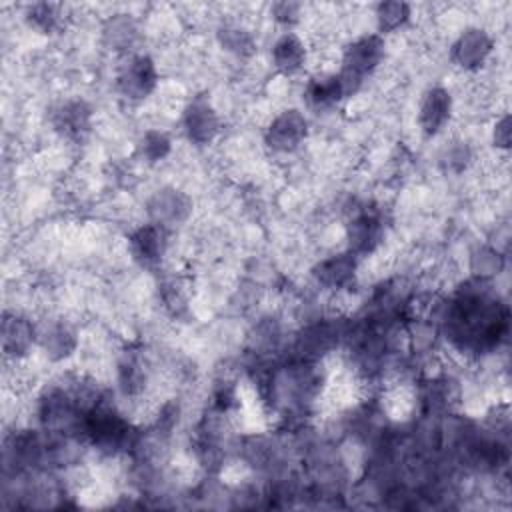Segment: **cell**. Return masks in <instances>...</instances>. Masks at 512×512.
<instances>
[{
  "mask_svg": "<svg viewBox=\"0 0 512 512\" xmlns=\"http://www.w3.org/2000/svg\"><path fill=\"white\" fill-rule=\"evenodd\" d=\"M90 118H92V110L82 100H68L60 104L52 116L56 130L68 138L82 136L90 126Z\"/></svg>",
  "mask_w": 512,
  "mask_h": 512,
  "instance_id": "obj_17",
  "label": "cell"
},
{
  "mask_svg": "<svg viewBox=\"0 0 512 512\" xmlns=\"http://www.w3.org/2000/svg\"><path fill=\"white\" fill-rule=\"evenodd\" d=\"M166 228L160 224H142L128 236V252L142 268H154L166 254Z\"/></svg>",
  "mask_w": 512,
  "mask_h": 512,
  "instance_id": "obj_8",
  "label": "cell"
},
{
  "mask_svg": "<svg viewBox=\"0 0 512 512\" xmlns=\"http://www.w3.org/2000/svg\"><path fill=\"white\" fill-rule=\"evenodd\" d=\"M504 266V258L498 250L482 246L478 248L472 256H470V268L476 274V278H484L488 280L490 276L498 274Z\"/></svg>",
  "mask_w": 512,
  "mask_h": 512,
  "instance_id": "obj_21",
  "label": "cell"
},
{
  "mask_svg": "<svg viewBox=\"0 0 512 512\" xmlns=\"http://www.w3.org/2000/svg\"><path fill=\"white\" fill-rule=\"evenodd\" d=\"M146 210L150 220L154 224H160L162 228L180 226L192 214V200L182 190L166 186L150 196Z\"/></svg>",
  "mask_w": 512,
  "mask_h": 512,
  "instance_id": "obj_4",
  "label": "cell"
},
{
  "mask_svg": "<svg viewBox=\"0 0 512 512\" xmlns=\"http://www.w3.org/2000/svg\"><path fill=\"white\" fill-rule=\"evenodd\" d=\"M356 256L352 252L332 254L314 266V278L328 290H344L354 282Z\"/></svg>",
  "mask_w": 512,
  "mask_h": 512,
  "instance_id": "obj_14",
  "label": "cell"
},
{
  "mask_svg": "<svg viewBox=\"0 0 512 512\" xmlns=\"http://www.w3.org/2000/svg\"><path fill=\"white\" fill-rule=\"evenodd\" d=\"M446 160H448V166L458 170L466 166V162L470 160V150L466 142H454L450 148H446Z\"/></svg>",
  "mask_w": 512,
  "mask_h": 512,
  "instance_id": "obj_23",
  "label": "cell"
},
{
  "mask_svg": "<svg viewBox=\"0 0 512 512\" xmlns=\"http://www.w3.org/2000/svg\"><path fill=\"white\" fill-rule=\"evenodd\" d=\"M340 328L330 320H316L302 328L296 338V352L300 360L314 362L332 352L340 340Z\"/></svg>",
  "mask_w": 512,
  "mask_h": 512,
  "instance_id": "obj_11",
  "label": "cell"
},
{
  "mask_svg": "<svg viewBox=\"0 0 512 512\" xmlns=\"http://www.w3.org/2000/svg\"><path fill=\"white\" fill-rule=\"evenodd\" d=\"M452 116V96L442 86H432L424 92L418 106V126L426 136L438 134Z\"/></svg>",
  "mask_w": 512,
  "mask_h": 512,
  "instance_id": "obj_12",
  "label": "cell"
},
{
  "mask_svg": "<svg viewBox=\"0 0 512 512\" xmlns=\"http://www.w3.org/2000/svg\"><path fill=\"white\" fill-rule=\"evenodd\" d=\"M348 252L358 256H368L376 252L384 240V222L376 210H362L346 224Z\"/></svg>",
  "mask_w": 512,
  "mask_h": 512,
  "instance_id": "obj_5",
  "label": "cell"
},
{
  "mask_svg": "<svg viewBox=\"0 0 512 512\" xmlns=\"http://www.w3.org/2000/svg\"><path fill=\"white\" fill-rule=\"evenodd\" d=\"M170 148L172 142L162 130H146L138 142V152L148 164L164 160L170 154Z\"/></svg>",
  "mask_w": 512,
  "mask_h": 512,
  "instance_id": "obj_18",
  "label": "cell"
},
{
  "mask_svg": "<svg viewBox=\"0 0 512 512\" xmlns=\"http://www.w3.org/2000/svg\"><path fill=\"white\" fill-rule=\"evenodd\" d=\"M308 136V120L296 110L288 108L278 112L264 130V142L272 152L290 154L302 146Z\"/></svg>",
  "mask_w": 512,
  "mask_h": 512,
  "instance_id": "obj_3",
  "label": "cell"
},
{
  "mask_svg": "<svg viewBox=\"0 0 512 512\" xmlns=\"http://www.w3.org/2000/svg\"><path fill=\"white\" fill-rule=\"evenodd\" d=\"M384 40L378 34H366L356 40H352L344 50L340 58V78L346 86V92L352 94L364 76L372 74L378 64L384 58Z\"/></svg>",
  "mask_w": 512,
  "mask_h": 512,
  "instance_id": "obj_2",
  "label": "cell"
},
{
  "mask_svg": "<svg viewBox=\"0 0 512 512\" xmlns=\"http://www.w3.org/2000/svg\"><path fill=\"white\" fill-rule=\"evenodd\" d=\"M304 96L314 108L334 106L340 98L348 96L346 86L338 72H318L312 76L304 88Z\"/></svg>",
  "mask_w": 512,
  "mask_h": 512,
  "instance_id": "obj_16",
  "label": "cell"
},
{
  "mask_svg": "<svg viewBox=\"0 0 512 512\" xmlns=\"http://www.w3.org/2000/svg\"><path fill=\"white\" fill-rule=\"evenodd\" d=\"M492 138H494V146H496V148L506 150V148L510 146V118H508V114H504V116H500V118L496 120Z\"/></svg>",
  "mask_w": 512,
  "mask_h": 512,
  "instance_id": "obj_24",
  "label": "cell"
},
{
  "mask_svg": "<svg viewBox=\"0 0 512 512\" xmlns=\"http://www.w3.org/2000/svg\"><path fill=\"white\" fill-rule=\"evenodd\" d=\"M38 342L36 326L18 312H4L2 318V352L8 360H22Z\"/></svg>",
  "mask_w": 512,
  "mask_h": 512,
  "instance_id": "obj_9",
  "label": "cell"
},
{
  "mask_svg": "<svg viewBox=\"0 0 512 512\" xmlns=\"http://www.w3.org/2000/svg\"><path fill=\"white\" fill-rule=\"evenodd\" d=\"M298 12H300V4H294V2H278L272 6L274 18L284 24L294 22L298 18Z\"/></svg>",
  "mask_w": 512,
  "mask_h": 512,
  "instance_id": "obj_25",
  "label": "cell"
},
{
  "mask_svg": "<svg viewBox=\"0 0 512 512\" xmlns=\"http://www.w3.org/2000/svg\"><path fill=\"white\" fill-rule=\"evenodd\" d=\"M220 44L236 56H250L254 52V38L250 36V32L234 24L220 30Z\"/></svg>",
  "mask_w": 512,
  "mask_h": 512,
  "instance_id": "obj_20",
  "label": "cell"
},
{
  "mask_svg": "<svg viewBox=\"0 0 512 512\" xmlns=\"http://www.w3.org/2000/svg\"><path fill=\"white\" fill-rule=\"evenodd\" d=\"M410 18V6L406 2H382L376 6V24L380 32H394Z\"/></svg>",
  "mask_w": 512,
  "mask_h": 512,
  "instance_id": "obj_19",
  "label": "cell"
},
{
  "mask_svg": "<svg viewBox=\"0 0 512 512\" xmlns=\"http://www.w3.org/2000/svg\"><path fill=\"white\" fill-rule=\"evenodd\" d=\"M490 52L492 38L482 28H466L450 48L452 62L466 72H474L480 66H484Z\"/></svg>",
  "mask_w": 512,
  "mask_h": 512,
  "instance_id": "obj_10",
  "label": "cell"
},
{
  "mask_svg": "<svg viewBox=\"0 0 512 512\" xmlns=\"http://www.w3.org/2000/svg\"><path fill=\"white\" fill-rule=\"evenodd\" d=\"M270 58H272V64L278 72H282L286 76H292V74L300 72L306 66L308 50H306V44L302 42L300 36H296L292 32H286L280 38H276V42L272 44Z\"/></svg>",
  "mask_w": 512,
  "mask_h": 512,
  "instance_id": "obj_15",
  "label": "cell"
},
{
  "mask_svg": "<svg viewBox=\"0 0 512 512\" xmlns=\"http://www.w3.org/2000/svg\"><path fill=\"white\" fill-rule=\"evenodd\" d=\"M158 84V70L150 56H132L118 74V88L130 100H142L154 92Z\"/></svg>",
  "mask_w": 512,
  "mask_h": 512,
  "instance_id": "obj_6",
  "label": "cell"
},
{
  "mask_svg": "<svg viewBox=\"0 0 512 512\" xmlns=\"http://www.w3.org/2000/svg\"><path fill=\"white\" fill-rule=\"evenodd\" d=\"M38 344L48 360L62 362L74 354L78 346V336L68 322L50 320L38 330Z\"/></svg>",
  "mask_w": 512,
  "mask_h": 512,
  "instance_id": "obj_13",
  "label": "cell"
},
{
  "mask_svg": "<svg viewBox=\"0 0 512 512\" xmlns=\"http://www.w3.org/2000/svg\"><path fill=\"white\" fill-rule=\"evenodd\" d=\"M182 128L190 142L202 146L210 144L220 132V118L210 100L196 96L182 112Z\"/></svg>",
  "mask_w": 512,
  "mask_h": 512,
  "instance_id": "obj_7",
  "label": "cell"
},
{
  "mask_svg": "<svg viewBox=\"0 0 512 512\" xmlns=\"http://www.w3.org/2000/svg\"><path fill=\"white\" fill-rule=\"evenodd\" d=\"M484 282V278H474L468 288L462 286L448 306L446 336L460 350H490L508 332V308L488 288H482Z\"/></svg>",
  "mask_w": 512,
  "mask_h": 512,
  "instance_id": "obj_1",
  "label": "cell"
},
{
  "mask_svg": "<svg viewBox=\"0 0 512 512\" xmlns=\"http://www.w3.org/2000/svg\"><path fill=\"white\" fill-rule=\"evenodd\" d=\"M26 20L32 28L40 30V32H52L58 22H60V14H58V6L54 4H46V2H38L28 6L26 10Z\"/></svg>",
  "mask_w": 512,
  "mask_h": 512,
  "instance_id": "obj_22",
  "label": "cell"
}]
</instances>
